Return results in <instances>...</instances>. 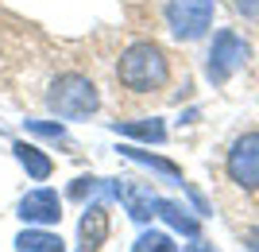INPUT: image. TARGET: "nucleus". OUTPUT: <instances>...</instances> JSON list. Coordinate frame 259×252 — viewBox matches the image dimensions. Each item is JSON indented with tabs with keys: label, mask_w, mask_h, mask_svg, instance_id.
<instances>
[{
	"label": "nucleus",
	"mask_w": 259,
	"mask_h": 252,
	"mask_svg": "<svg viewBox=\"0 0 259 252\" xmlns=\"http://www.w3.org/2000/svg\"><path fill=\"white\" fill-rule=\"evenodd\" d=\"M186 252H213V244H205V241H194V244H190Z\"/></svg>",
	"instance_id": "obj_17"
},
{
	"label": "nucleus",
	"mask_w": 259,
	"mask_h": 252,
	"mask_svg": "<svg viewBox=\"0 0 259 252\" xmlns=\"http://www.w3.org/2000/svg\"><path fill=\"white\" fill-rule=\"evenodd\" d=\"M248 248H251V252H259V229H255V233L248 237Z\"/></svg>",
	"instance_id": "obj_18"
},
{
	"label": "nucleus",
	"mask_w": 259,
	"mask_h": 252,
	"mask_svg": "<svg viewBox=\"0 0 259 252\" xmlns=\"http://www.w3.org/2000/svg\"><path fill=\"white\" fill-rule=\"evenodd\" d=\"M116 198L128 206V213L136 221H147L155 218V209H159V198L151 194L147 187H132V183H116Z\"/></svg>",
	"instance_id": "obj_8"
},
{
	"label": "nucleus",
	"mask_w": 259,
	"mask_h": 252,
	"mask_svg": "<svg viewBox=\"0 0 259 252\" xmlns=\"http://www.w3.org/2000/svg\"><path fill=\"white\" fill-rule=\"evenodd\" d=\"M16 252H66L62 237L54 233H43V229H27L16 237Z\"/></svg>",
	"instance_id": "obj_9"
},
{
	"label": "nucleus",
	"mask_w": 259,
	"mask_h": 252,
	"mask_svg": "<svg viewBox=\"0 0 259 252\" xmlns=\"http://www.w3.org/2000/svg\"><path fill=\"white\" fill-rule=\"evenodd\" d=\"M166 23L186 43H194L213 23V0H166Z\"/></svg>",
	"instance_id": "obj_3"
},
{
	"label": "nucleus",
	"mask_w": 259,
	"mask_h": 252,
	"mask_svg": "<svg viewBox=\"0 0 259 252\" xmlns=\"http://www.w3.org/2000/svg\"><path fill=\"white\" fill-rule=\"evenodd\" d=\"M124 155H128V159H136V163H147V167H155V171H162V175H170V178H182V171H178L174 163H166V159L143 155V152H136V148H124Z\"/></svg>",
	"instance_id": "obj_14"
},
{
	"label": "nucleus",
	"mask_w": 259,
	"mask_h": 252,
	"mask_svg": "<svg viewBox=\"0 0 259 252\" xmlns=\"http://www.w3.org/2000/svg\"><path fill=\"white\" fill-rule=\"evenodd\" d=\"M116 132H128V136H140V140H151V143H162V140H166L162 121H120Z\"/></svg>",
	"instance_id": "obj_11"
},
{
	"label": "nucleus",
	"mask_w": 259,
	"mask_h": 252,
	"mask_svg": "<svg viewBox=\"0 0 259 252\" xmlns=\"http://www.w3.org/2000/svg\"><path fill=\"white\" fill-rule=\"evenodd\" d=\"M244 62H248V43H244L236 31H217L213 47H209V66H205L209 78L221 86V82H228Z\"/></svg>",
	"instance_id": "obj_4"
},
{
	"label": "nucleus",
	"mask_w": 259,
	"mask_h": 252,
	"mask_svg": "<svg viewBox=\"0 0 259 252\" xmlns=\"http://www.w3.org/2000/svg\"><path fill=\"white\" fill-rule=\"evenodd\" d=\"M228 178L244 190H259V132H244L228 152Z\"/></svg>",
	"instance_id": "obj_5"
},
{
	"label": "nucleus",
	"mask_w": 259,
	"mask_h": 252,
	"mask_svg": "<svg viewBox=\"0 0 259 252\" xmlns=\"http://www.w3.org/2000/svg\"><path fill=\"white\" fill-rule=\"evenodd\" d=\"M236 8L244 16H259V0H236Z\"/></svg>",
	"instance_id": "obj_16"
},
{
	"label": "nucleus",
	"mask_w": 259,
	"mask_h": 252,
	"mask_svg": "<svg viewBox=\"0 0 259 252\" xmlns=\"http://www.w3.org/2000/svg\"><path fill=\"white\" fill-rule=\"evenodd\" d=\"M47 105L62 121H85V117L97 113L101 97H97V86L85 74H58L47 89Z\"/></svg>",
	"instance_id": "obj_2"
},
{
	"label": "nucleus",
	"mask_w": 259,
	"mask_h": 252,
	"mask_svg": "<svg viewBox=\"0 0 259 252\" xmlns=\"http://www.w3.org/2000/svg\"><path fill=\"white\" fill-rule=\"evenodd\" d=\"M77 237H81V248L77 252H97L101 244H105V237H108V209L101 206V202H93V206L81 213Z\"/></svg>",
	"instance_id": "obj_7"
},
{
	"label": "nucleus",
	"mask_w": 259,
	"mask_h": 252,
	"mask_svg": "<svg viewBox=\"0 0 259 252\" xmlns=\"http://www.w3.org/2000/svg\"><path fill=\"white\" fill-rule=\"evenodd\" d=\"M20 218L31 221V225H54L62 218V198L54 190H31V194L20 198Z\"/></svg>",
	"instance_id": "obj_6"
},
{
	"label": "nucleus",
	"mask_w": 259,
	"mask_h": 252,
	"mask_svg": "<svg viewBox=\"0 0 259 252\" xmlns=\"http://www.w3.org/2000/svg\"><path fill=\"white\" fill-rule=\"evenodd\" d=\"M27 128H31V132H39V136H51V140H62V136H66V128H62V124H39V121H31Z\"/></svg>",
	"instance_id": "obj_15"
},
{
	"label": "nucleus",
	"mask_w": 259,
	"mask_h": 252,
	"mask_svg": "<svg viewBox=\"0 0 259 252\" xmlns=\"http://www.w3.org/2000/svg\"><path fill=\"white\" fill-rule=\"evenodd\" d=\"M159 213H162L166 221H170L174 229H182L186 237H194V233H197V221L190 218V213H186V209L178 206V202H159Z\"/></svg>",
	"instance_id": "obj_12"
},
{
	"label": "nucleus",
	"mask_w": 259,
	"mask_h": 252,
	"mask_svg": "<svg viewBox=\"0 0 259 252\" xmlns=\"http://www.w3.org/2000/svg\"><path fill=\"white\" fill-rule=\"evenodd\" d=\"M116 78L132 93H151L166 82V55L155 43H132L116 62Z\"/></svg>",
	"instance_id": "obj_1"
},
{
	"label": "nucleus",
	"mask_w": 259,
	"mask_h": 252,
	"mask_svg": "<svg viewBox=\"0 0 259 252\" xmlns=\"http://www.w3.org/2000/svg\"><path fill=\"white\" fill-rule=\"evenodd\" d=\"M16 159H20L23 171H27L31 178H39V183H43V178H51V171H54V163L39 152V148H31V143H16Z\"/></svg>",
	"instance_id": "obj_10"
},
{
	"label": "nucleus",
	"mask_w": 259,
	"mask_h": 252,
	"mask_svg": "<svg viewBox=\"0 0 259 252\" xmlns=\"http://www.w3.org/2000/svg\"><path fill=\"white\" fill-rule=\"evenodd\" d=\"M132 252H178V244L170 241V237H166V233H143L140 241L132 244Z\"/></svg>",
	"instance_id": "obj_13"
}]
</instances>
